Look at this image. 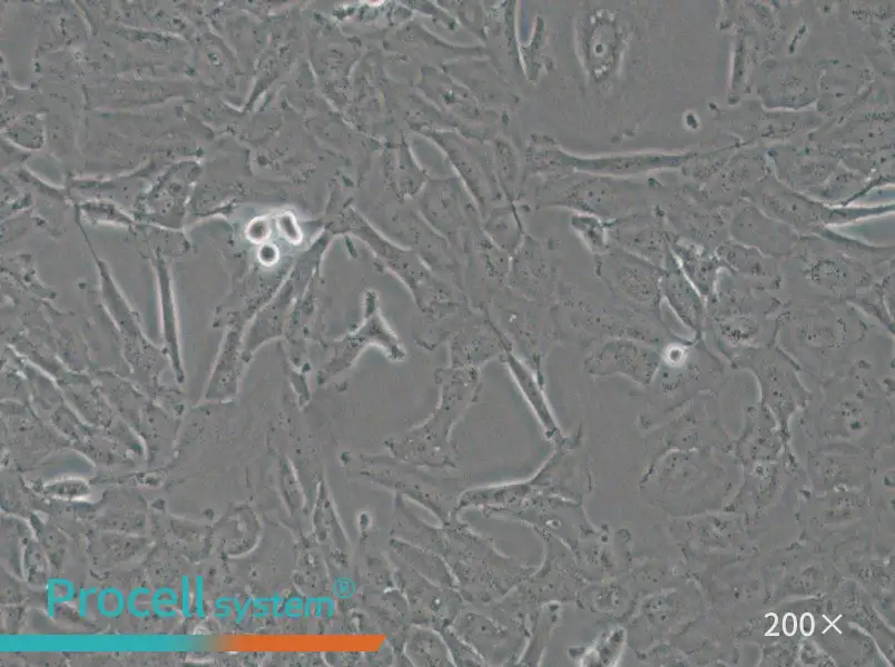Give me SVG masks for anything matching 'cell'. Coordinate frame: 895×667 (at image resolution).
I'll return each mask as SVG.
<instances>
[{"instance_id":"cell-16","label":"cell","mask_w":895,"mask_h":667,"mask_svg":"<svg viewBox=\"0 0 895 667\" xmlns=\"http://www.w3.org/2000/svg\"><path fill=\"white\" fill-rule=\"evenodd\" d=\"M814 629V620L809 614H806L801 618V631L805 635H810Z\"/></svg>"},{"instance_id":"cell-11","label":"cell","mask_w":895,"mask_h":667,"mask_svg":"<svg viewBox=\"0 0 895 667\" xmlns=\"http://www.w3.org/2000/svg\"><path fill=\"white\" fill-rule=\"evenodd\" d=\"M500 358L509 368L523 397L538 417L548 440L555 446L563 444L567 438L561 434L547 401L544 384L515 355L512 348L505 350Z\"/></svg>"},{"instance_id":"cell-8","label":"cell","mask_w":895,"mask_h":667,"mask_svg":"<svg viewBox=\"0 0 895 667\" xmlns=\"http://www.w3.org/2000/svg\"><path fill=\"white\" fill-rule=\"evenodd\" d=\"M660 366V348L629 339L602 338L597 340L583 361L591 376H623L645 388L655 378Z\"/></svg>"},{"instance_id":"cell-13","label":"cell","mask_w":895,"mask_h":667,"mask_svg":"<svg viewBox=\"0 0 895 667\" xmlns=\"http://www.w3.org/2000/svg\"><path fill=\"white\" fill-rule=\"evenodd\" d=\"M849 305L876 319L889 335L894 336V273L874 283Z\"/></svg>"},{"instance_id":"cell-9","label":"cell","mask_w":895,"mask_h":667,"mask_svg":"<svg viewBox=\"0 0 895 667\" xmlns=\"http://www.w3.org/2000/svg\"><path fill=\"white\" fill-rule=\"evenodd\" d=\"M506 288L541 306L557 303L560 285L554 260L537 240L524 236L510 259Z\"/></svg>"},{"instance_id":"cell-14","label":"cell","mask_w":895,"mask_h":667,"mask_svg":"<svg viewBox=\"0 0 895 667\" xmlns=\"http://www.w3.org/2000/svg\"><path fill=\"white\" fill-rule=\"evenodd\" d=\"M572 227L580 235L589 249L598 255L609 249L608 229L600 219L592 216L578 215L572 218Z\"/></svg>"},{"instance_id":"cell-6","label":"cell","mask_w":895,"mask_h":667,"mask_svg":"<svg viewBox=\"0 0 895 667\" xmlns=\"http://www.w3.org/2000/svg\"><path fill=\"white\" fill-rule=\"evenodd\" d=\"M490 302L499 313V327L510 339L512 349L517 347L518 357L544 384L542 364L545 351L559 335L560 323L554 306H541L506 287Z\"/></svg>"},{"instance_id":"cell-3","label":"cell","mask_w":895,"mask_h":667,"mask_svg":"<svg viewBox=\"0 0 895 667\" xmlns=\"http://www.w3.org/2000/svg\"><path fill=\"white\" fill-rule=\"evenodd\" d=\"M730 367L747 371L756 381L760 405L786 416L812 400L799 365L773 341L756 347L719 350Z\"/></svg>"},{"instance_id":"cell-7","label":"cell","mask_w":895,"mask_h":667,"mask_svg":"<svg viewBox=\"0 0 895 667\" xmlns=\"http://www.w3.org/2000/svg\"><path fill=\"white\" fill-rule=\"evenodd\" d=\"M796 272L813 291L807 300L848 305L874 283L894 273L871 269L858 260L832 256L803 257Z\"/></svg>"},{"instance_id":"cell-10","label":"cell","mask_w":895,"mask_h":667,"mask_svg":"<svg viewBox=\"0 0 895 667\" xmlns=\"http://www.w3.org/2000/svg\"><path fill=\"white\" fill-rule=\"evenodd\" d=\"M665 299L679 321L694 337L707 334V306L702 297L680 269L676 258L666 251L660 280Z\"/></svg>"},{"instance_id":"cell-15","label":"cell","mask_w":895,"mask_h":667,"mask_svg":"<svg viewBox=\"0 0 895 667\" xmlns=\"http://www.w3.org/2000/svg\"><path fill=\"white\" fill-rule=\"evenodd\" d=\"M783 628L785 634L791 636L796 631V619L793 614H787L784 617Z\"/></svg>"},{"instance_id":"cell-1","label":"cell","mask_w":895,"mask_h":667,"mask_svg":"<svg viewBox=\"0 0 895 667\" xmlns=\"http://www.w3.org/2000/svg\"><path fill=\"white\" fill-rule=\"evenodd\" d=\"M868 328L845 302L791 300L779 316L777 344L818 384L850 364Z\"/></svg>"},{"instance_id":"cell-2","label":"cell","mask_w":895,"mask_h":667,"mask_svg":"<svg viewBox=\"0 0 895 667\" xmlns=\"http://www.w3.org/2000/svg\"><path fill=\"white\" fill-rule=\"evenodd\" d=\"M725 364L705 342V337L670 340L660 348V366L645 387L650 402L667 408L696 397L717 394L726 382Z\"/></svg>"},{"instance_id":"cell-5","label":"cell","mask_w":895,"mask_h":667,"mask_svg":"<svg viewBox=\"0 0 895 667\" xmlns=\"http://www.w3.org/2000/svg\"><path fill=\"white\" fill-rule=\"evenodd\" d=\"M596 273L616 303L635 312L663 320L660 280L662 267L618 246L596 258Z\"/></svg>"},{"instance_id":"cell-4","label":"cell","mask_w":895,"mask_h":667,"mask_svg":"<svg viewBox=\"0 0 895 667\" xmlns=\"http://www.w3.org/2000/svg\"><path fill=\"white\" fill-rule=\"evenodd\" d=\"M554 306L565 311L569 323L577 331L596 340L629 338L661 348L678 336L665 320L635 312L617 303L606 307L593 305L569 289H560Z\"/></svg>"},{"instance_id":"cell-12","label":"cell","mask_w":895,"mask_h":667,"mask_svg":"<svg viewBox=\"0 0 895 667\" xmlns=\"http://www.w3.org/2000/svg\"><path fill=\"white\" fill-rule=\"evenodd\" d=\"M677 262L705 300L706 305L712 300L719 276L725 266L719 258L687 250L677 252Z\"/></svg>"}]
</instances>
